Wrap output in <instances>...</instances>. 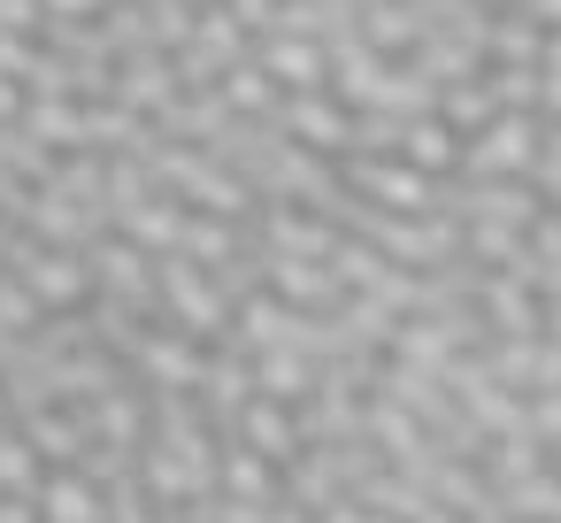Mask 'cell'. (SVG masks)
I'll use <instances>...</instances> for the list:
<instances>
[{
  "label": "cell",
  "mask_w": 561,
  "mask_h": 523,
  "mask_svg": "<svg viewBox=\"0 0 561 523\" xmlns=\"http://www.w3.org/2000/svg\"><path fill=\"white\" fill-rule=\"evenodd\" d=\"M231 439H239V446H254V454H262L270 469H285V462L300 454V423H293V408H285V400H262V393H254V400L239 408Z\"/></svg>",
  "instance_id": "9"
},
{
  "label": "cell",
  "mask_w": 561,
  "mask_h": 523,
  "mask_svg": "<svg viewBox=\"0 0 561 523\" xmlns=\"http://www.w3.org/2000/svg\"><path fill=\"white\" fill-rule=\"evenodd\" d=\"M277 132H285L293 147L339 162V155L354 147V109L331 101V93H285V101H277Z\"/></svg>",
  "instance_id": "4"
},
{
  "label": "cell",
  "mask_w": 561,
  "mask_h": 523,
  "mask_svg": "<svg viewBox=\"0 0 561 523\" xmlns=\"http://www.w3.org/2000/svg\"><path fill=\"white\" fill-rule=\"evenodd\" d=\"M331 170H339V185L354 201H369L385 216H431L438 208V178L415 170V162H400V155H339Z\"/></svg>",
  "instance_id": "2"
},
{
  "label": "cell",
  "mask_w": 561,
  "mask_h": 523,
  "mask_svg": "<svg viewBox=\"0 0 561 523\" xmlns=\"http://www.w3.org/2000/svg\"><path fill=\"white\" fill-rule=\"evenodd\" d=\"M16 431H24V446H32L47 469H78V454L93 446V439H85V416H78V408H62V400H47V408H32V416H16Z\"/></svg>",
  "instance_id": "8"
},
{
  "label": "cell",
  "mask_w": 561,
  "mask_h": 523,
  "mask_svg": "<svg viewBox=\"0 0 561 523\" xmlns=\"http://www.w3.org/2000/svg\"><path fill=\"white\" fill-rule=\"evenodd\" d=\"M492 508H500L507 523H561V477H553V469H530V477L500 485Z\"/></svg>",
  "instance_id": "14"
},
{
  "label": "cell",
  "mask_w": 561,
  "mask_h": 523,
  "mask_svg": "<svg viewBox=\"0 0 561 523\" xmlns=\"http://www.w3.org/2000/svg\"><path fill=\"white\" fill-rule=\"evenodd\" d=\"M32 508H39V523H108V508H101V485H93L85 469H39V485H32Z\"/></svg>",
  "instance_id": "10"
},
{
  "label": "cell",
  "mask_w": 561,
  "mask_h": 523,
  "mask_svg": "<svg viewBox=\"0 0 561 523\" xmlns=\"http://www.w3.org/2000/svg\"><path fill=\"white\" fill-rule=\"evenodd\" d=\"M39 9L55 16V24H85V16H101L108 0H39Z\"/></svg>",
  "instance_id": "16"
},
{
  "label": "cell",
  "mask_w": 561,
  "mask_h": 523,
  "mask_svg": "<svg viewBox=\"0 0 561 523\" xmlns=\"http://www.w3.org/2000/svg\"><path fill=\"white\" fill-rule=\"evenodd\" d=\"M247 247V224H231V216H201V208H185V224H178V247L170 254H185V262H201V270H216V262H231Z\"/></svg>",
  "instance_id": "12"
},
{
  "label": "cell",
  "mask_w": 561,
  "mask_h": 523,
  "mask_svg": "<svg viewBox=\"0 0 561 523\" xmlns=\"http://www.w3.org/2000/svg\"><path fill=\"white\" fill-rule=\"evenodd\" d=\"M124 369H139L147 385L193 393V385H201V369H208V346H201V339H185V331H170V323H147V331L131 339Z\"/></svg>",
  "instance_id": "5"
},
{
  "label": "cell",
  "mask_w": 561,
  "mask_h": 523,
  "mask_svg": "<svg viewBox=\"0 0 561 523\" xmlns=\"http://www.w3.org/2000/svg\"><path fill=\"white\" fill-rule=\"evenodd\" d=\"M154 316H162L170 331L201 339V346H216V339L231 331V300H224L216 277H208L201 262H185V254H154Z\"/></svg>",
  "instance_id": "1"
},
{
  "label": "cell",
  "mask_w": 561,
  "mask_h": 523,
  "mask_svg": "<svg viewBox=\"0 0 561 523\" xmlns=\"http://www.w3.org/2000/svg\"><path fill=\"white\" fill-rule=\"evenodd\" d=\"M254 62L270 70L277 93H323V78H331V55L316 39H300V32H262Z\"/></svg>",
  "instance_id": "6"
},
{
  "label": "cell",
  "mask_w": 561,
  "mask_h": 523,
  "mask_svg": "<svg viewBox=\"0 0 561 523\" xmlns=\"http://www.w3.org/2000/svg\"><path fill=\"white\" fill-rule=\"evenodd\" d=\"M530 155H538V116L530 109H500L492 124H477L461 139V178H530Z\"/></svg>",
  "instance_id": "3"
},
{
  "label": "cell",
  "mask_w": 561,
  "mask_h": 523,
  "mask_svg": "<svg viewBox=\"0 0 561 523\" xmlns=\"http://www.w3.org/2000/svg\"><path fill=\"white\" fill-rule=\"evenodd\" d=\"M392 155H400V162H415V170H431V178H446V170L461 162V132H454V124H438V116H408V124H400V139H392Z\"/></svg>",
  "instance_id": "11"
},
{
  "label": "cell",
  "mask_w": 561,
  "mask_h": 523,
  "mask_svg": "<svg viewBox=\"0 0 561 523\" xmlns=\"http://www.w3.org/2000/svg\"><path fill=\"white\" fill-rule=\"evenodd\" d=\"M362 523H392V515H369V508H362Z\"/></svg>",
  "instance_id": "19"
},
{
  "label": "cell",
  "mask_w": 561,
  "mask_h": 523,
  "mask_svg": "<svg viewBox=\"0 0 561 523\" xmlns=\"http://www.w3.org/2000/svg\"><path fill=\"white\" fill-rule=\"evenodd\" d=\"M16 109H24V86H16V78H0V124H16Z\"/></svg>",
  "instance_id": "18"
},
{
  "label": "cell",
  "mask_w": 561,
  "mask_h": 523,
  "mask_svg": "<svg viewBox=\"0 0 561 523\" xmlns=\"http://www.w3.org/2000/svg\"><path fill=\"white\" fill-rule=\"evenodd\" d=\"M16 277H24V293H32L39 308H78V300L93 293V262H85L78 247H39Z\"/></svg>",
  "instance_id": "7"
},
{
  "label": "cell",
  "mask_w": 561,
  "mask_h": 523,
  "mask_svg": "<svg viewBox=\"0 0 561 523\" xmlns=\"http://www.w3.org/2000/svg\"><path fill=\"white\" fill-rule=\"evenodd\" d=\"M216 93H224V109H231V116H277V101H285L254 55H247L239 70H224V78H216Z\"/></svg>",
  "instance_id": "15"
},
{
  "label": "cell",
  "mask_w": 561,
  "mask_h": 523,
  "mask_svg": "<svg viewBox=\"0 0 561 523\" xmlns=\"http://www.w3.org/2000/svg\"><path fill=\"white\" fill-rule=\"evenodd\" d=\"M216 492H224V500H277V469H270L254 446L216 439Z\"/></svg>",
  "instance_id": "13"
},
{
  "label": "cell",
  "mask_w": 561,
  "mask_h": 523,
  "mask_svg": "<svg viewBox=\"0 0 561 523\" xmlns=\"http://www.w3.org/2000/svg\"><path fill=\"white\" fill-rule=\"evenodd\" d=\"M0 523H39V508H32V492H0Z\"/></svg>",
  "instance_id": "17"
}]
</instances>
